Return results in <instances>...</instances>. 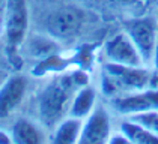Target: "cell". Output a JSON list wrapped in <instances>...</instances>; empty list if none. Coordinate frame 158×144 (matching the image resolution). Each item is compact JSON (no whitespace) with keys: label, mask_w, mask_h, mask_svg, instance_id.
<instances>
[{"label":"cell","mask_w":158,"mask_h":144,"mask_svg":"<svg viewBox=\"0 0 158 144\" xmlns=\"http://www.w3.org/2000/svg\"><path fill=\"white\" fill-rule=\"evenodd\" d=\"M111 135V122L109 111L104 107H95L94 111L83 120V129L80 144H102L109 143Z\"/></svg>","instance_id":"8"},{"label":"cell","mask_w":158,"mask_h":144,"mask_svg":"<svg viewBox=\"0 0 158 144\" xmlns=\"http://www.w3.org/2000/svg\"><path fill=\"white\" fill-rule=\"evenodd\" d=\"M81 129H83V120L73 117V116H66L53 129L51 141L56 144L78 143L80 135H81Z\"/></svg>","instance_id":"11"},{"label":"cell","mask_w":158,"mask_h":144,"mask_svg":"<svg viewBox=\"0 0 158 144\" xmlns=\"http://www.w3.org/2000/svg\"><path fill=\"white\" fill-rule=\"evenodd\" d=\"M130 119L139 122L140 125H143L149 131H152L155 135H158V108L157 110H151V111L140 113V114L130 116Z\"/></svg>","instance_id":"16"},{"label":"cell","mask_w":158,"mask_h":144,"mask_svg":"<svg viewBox=\"0 0 158 144\" xmlns=\"http://www.w3.org/2000/svg\"><path fill=\"white\" fill-rule=\"evenodd\" d=\"M95 104H97V90L89 84L81 86L74 95L68 116L85 120L97 107Z\"/></svg>","instance_id":"10"},{"label":"cell","mask_w":158,"mask_h":144,"mask_svg":"<svg viewBox=\"0 0 158 144\" xmlns=\"http://www.w3.org/2000/svg\"><path fill=\"white\" fill-rule=\"evenodd\" d=\"M83 24V14L77 8H62L47 18L48 35L56 41H69L78 33Z\"/></svg>","instance_id":"7"},{"label":"cell","mask_w":158,"mask_h":144,"mask_svg":"<svg viewBox=\"0 0 158 144\" xmlns=\"http://www.w3.org/2000/svg\"><path fill=\"white\" fill-rule=\"evenodd\" d=\"M12 141L17 144H39L45 141L44 131L29 119H18L11 129Z\"/></svg>","instance_id":"12"},{"label":"cell","mask_w":158,"mask_h":144,"mask_svg":"<svg viewBox=\"0 0 158 144\" xmlns=\"http://www.w3.org/2000/svg\"><path fill=\"white\" fill-rule=\"evenodd\" d=\"M11 143H14L11 132H6V131H2L0 129V144H11Z\"/></svg>","instance_id":"19"},{"label":"cell","mask_w":158,"mask_h":144,"mask_svg":"<svg viewBox=\"0 0 158 144\" xmlns=\"http://www.w3.org/2000/svg\"><path fill=\"white\" fill-rule=\"evenodd\" d=\"M151 69L146 66H128L106 62L102 74V90L107 96H119L149 87Z\"/></svg>","instance_id":"2"},{"label":"cell","mask_w":158,"mask_h":144,"mask_svg":"<svg viewBox=\"0 0 158 144\" xmlns=\"http://www.w3.org/2000/svg\"><path fill=\"white\" fill-rule=\"evenodd\" d=\"M125 32L131 38L139 53L142 54L145 65L154 60L158 47V23L154 18H134L125 24Z\"/></svg>","instance_id":"4"},{"label":"cell","mask_w":158,"mask_h":144,"mask_svg":"<svg viewBox=\"0 0 158 144\" xmlns=\"http://www.w3.org/2000/svg\"><path fill=\"white\" fill-rule=\"evenodd\" d=\"M56 39L53 36H35L30 42H29V53L38 57V59H44L47 56L56 54Z\"/></svg>","instance_id":"14"},{"label":"cell","mask_w":158,"mask_h":144,"mask_svg":"<svg viewBox=\"0 0 158 144\" xmlns=\"http://www.w3.org/2000/svg\"><path fill=\"white\" fill-rule=\"evenodd\" d=\"M63 68H65V63L56 54H51V56H47V57H44L38 62V65L33 69V74L35 75H44L47 72H60Z\"/></svg>","instance_id":"15"},{"label":"cell","mask_w":158,"mask_h":144,"mask_svg":"<svg viewBox=\"0 0 158 144\" xmlns=\"http://www.w3.org/2000/svg\"><path fill=\"white\" fill-rule=\"evenodd\" d=\"M119 131L130 140V143L134 144H154L158 143V135H155L152 131H149L143 125L133 119L123 120L119 126Z\"/></svg>","instance_id":"13"},{"label":"cell","mask_w":158,"mask_h":144,"mask_svg":"<svg viewBox=\"0 0 158 144\" xmlns=\"http://www.w3.org/2000/svg\"><path fill=\"white\" fill-rule=\"evenodd\" d=\"M29 29V6L27 0H8L3 33L6 39V53L11 62L15 63L18 51L24 44Z\"/></svg>","instance_id":"3"},{"label":"cell","mask_w":158,"mask_h":144,"mask_svg":"<svg viewBox=\"0 0 158 144\" xmlns=\"http://www.w3.org/2000/svg\"><path fill=\"white\" fill-rule=\"evenodd\" d=\"M8 0H0V21H5V12H6Z\"/></svg>","instance_id":"20"},{"label":"cell","mask_w":158,"mask_h":144,"mask_svg":"<svg viewBox=\"0 0 158 144\" xmlns=\"http://www.w3.org/2000/svg\"><path fill=\"white\" fill-rule=\"evenodd\" d=\"M111 107L114 111L123 116H134L145 111L158 108V90L155 89H143L131 93H125L111 98Z\"/></svg>","instance_id":"6"},{"label":"cell","mask_w":158,"mask_h":144,"mask_svg":"<svg viewBox=\"0 0 158 144\" xmlns=\"http://www.w3.org/2000/svg\"><path fill=\"white\" fill-rule=\"evenodd\" d=\"M89 84L85 71H73L54 77L38 96V116L45 129H54L56 125L63 120L74 99L75 92Z\"/></svg>","instance_id":"1"},{"label":"cell","mask_w":158,"mask_h":144,"mask_svg":"<svg viewBox=\"0 0 158 144\" xmlns=\"http://www.w3.org/2000/svg\"><path fill=\"white\" fill-rule=\"evenodd\" d=\"M152 66H154V69H158V47H157V50H155V54H154Z\"/></svg>","instance_id":"21"},{"label":"cell","mask_w":158,"mask_h":144,"mask_svg":"<svg viewBox=\"0 0 158 144\" xmlns=\"http://www.w3.org/2000/svg\"><path fill=\"white\" fill-rule=\"evenodd\" d=\"M104 57L110 63L128 65V66H146L142 54L134 45L127 32L111 36L104 44Z\"/></svg>","instance_id":"5"},{"label":"cell","mask_w":158,"mask_h":144,"mask_svg":"<svg viewBox=\"0 0 158 144\" xmlns=\"http://www.w3.org/2000/svg\"><path fill=\"white\" fill-rule=\"evenodd\" d=\"M157 23H158V21H157Z\"/></svg>","instance_id":"22"},{"label":"cell","mask_w":158,"mask_h":144,"mask_svg":"<svg viewBox=\"0 0 158 144\" xmlns=\"http://www.w3.org/2000/svg\"><path fill=\"white\" fill-rule=\"evenodd\" d=\"M109 143H113V144H130V140L122 134L121 131H118V132H114V134H111L110 135V140H109Z\"/></svg>","instance_id":"17"},{"label":"cell","mask_w":158,"mask_h":144,"mask_svg":"<svg viewBox=\"0 0 158 144\" xmlns=\"http://www.w3.org/2000/svg\"><path fill=\"white\" fill-rule=\"evenodd\" d=\"M149 89H155V90H158V69H152V72H151Z\"/></svg>","instance_id":"18"},{"label":"cell","mask_w":158,"mask_h":144,"mask_svg":"<svg viewBox=\"0 0 158 144\" xmlns=\"http://www.w3.org/2000/svg\"><path fill=\"white\" fill-rule=\"evenodd\" d=\"M27 92V78L21 74H14L0 86V119L9 117L23 102Z\"/></svg>","instance_id":"9"}]
</instances>
